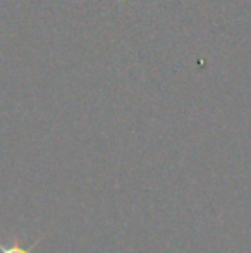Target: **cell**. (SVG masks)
<instances>
[{
    "label": "cell",
    "mask_w": 251,
    "mask_h": 253,
    "mask_svg": "<svg viewBox=\"0 0 251 253\" xmlns=\"http://www.w3.org/2000/svg\"><path fill=\"white\" fill-rule=\"evenodd\" d=\"M36 243H38V241H36ZM36 243H35L33 247L26 248V247H23V245L17 243V241H14V243H10L9 247H2V245H0V252H2V253H31V252H33V248L36 247Z\"/></svg>",
    "instance_id": "6da1fadb"
}]
</instances>
